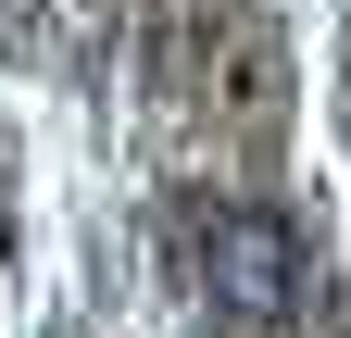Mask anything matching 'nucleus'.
Returning a JSON list of instances; mask_svg holds the SVG:
<instances>
[{
	"label": "nucleus",
	"instance_id": "1",
	"mask_svg": "<svg viewBox=\"0 0 351 338\" xmlns=\"http://www.w3.org/2000/svg\"><path fill=\"white\" fill-rule=\"evenodd\" d=\"M189 263H201V301L226 313V326H251V338H276V326L301 313V288H314V250H301V226H289V213H263V200L201 213Z\"/></svg>",
	"mask_w": 351,
	"mask_h": 338
}]
</instances>
